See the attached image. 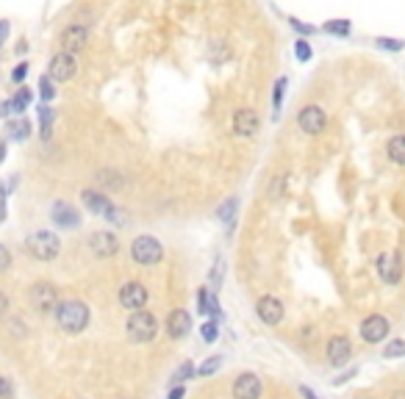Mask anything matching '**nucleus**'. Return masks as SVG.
<instances>
[{
    "mask_svg": "<svg viewBox=\"0 0 405 399\" xmlns=\"http://www.w3.org/2000/svg\"><path fill=\"white\" fill-rule=\"evenodd\" d=\"M53 319L59 324V330H64L67 335H78L89 327V319H92V311L89 305L81 303V300H62Z\"/></svg>",
    "mask_w": 405,
    "mask_h": 399,
    "instance_id": "nucleus-1",
    "label": "nucleus"
},
{
    "mask_svg": "<svg viewBox=\"0 0 405 399\" xmlns=\"http://www.w3.org/2000/svg\"><path fill=\"white\" fill-rule=\"evenodd\" d=\"M59 303H62L59 289H56L53 283H48V280H39V283H34V286L28 289V305H31V311H36L39 317L56 314Z\"/></svg>",
    "mask_w": 405,
    "mask_h": 399,
    "instance_id": "nucleus-2",
    "label": "nucleus"
},
{
    "mask_svg": "<svg viewBox=\"0 0 405 399\" xmlns=\"http://www.w3.org/2000/svg\"><path fill=\"white\" fill-rule=\"evenodd\" d=\"M125 333L134 344H150L159 335V319L150 311H134L125 321Z\"/></svg>",
    "mask_w": 405,
    "mask_h": 399,
    "instance_id": "nucleus-3",
    "label": "nucleus"
},
{
    "mask_svg": "<svg viewBox=\"0 0 405 399\" xmlns=\"http://www.w3.org/2000/svg\"><path fill=\"white\" fill-rule=\"evenodd\" d=\"M25 252L34 261H53L62 252V239L53 231H34L25 239Z\"/></svg>",
    "mask_w": 405,
    "mask_h": 399,
    "instance_id": "nucleus-4",
    "label": "nucleus"
},
{
    "mask_svg": "<svg viewBox=\"0 0 405 399\" xmlns=\"http://www.w3.org/2000/svg\"><path fill=\"white\" fill-rule=\"evenodd\" d=\"M131 258L139 263V266H156L162 263L164 258V244L156 236H136L131 244Z\"/></svg>",
    "mask_w": 405,
    "mask_h": 399,
    "instance_id": "nucleus-5",
    "label": "nucleus"
},
{
    "mask_svg": "<svg viewBox=\"0 0 405 399\" xmlns=\"http://www.w3.org/2000/svg\"><path fill=\"white\" fill-rule=\"evenodd\" d=\"M297 128H300L306 136H320V133H325V128H327V111H325L322 106H317V103L303 106L300 114H297Z\"/></svg>",
    "mask_w": 405,
    "mask_h": 399,
    "instance_id": "nucleus-6",
    "label": "nucleus"
},
{
    "mask_svg": "<svg viewBox=\"0 0 405 399\" xmlns=\"http://www.w3.org/2000/svg\"><path fill=\"white\" fill-rule=\"evenodd\" d=\"M148 300H150V291H148L145 283L128 280V283L120 286V305H122L125 311H131V314H134V311H145Z\"/></svg>",
    "mask_w": 405,
    "mask_h": 399,
    "instance_id": "nucleus-7",
    "label": "nucleus"
},
{
    "mask_svg": "<svg viewBox=\"0 0 405 399\" xmlns=\"http://www.w3.org/2000/svg\"><path fill=\"white\" fill-rule=\"evenodd\" d=\"M89 25L86 22H70L64 31H62V36H59V48L64 50V53H73V56H78L83 48H86V42H89Z\"/></svg>",
    "mask_w": 405,
    "mask_h": 399,
    "instance_id": "nucleus-8",
    "label": "nucleus"
},
{
    "mask_svg": "<svg viewBox=\"0 0 405 399\" xmlns=\"http://www.w3.org/2000/svg\"><path fill=\"white\" fill-rule=\"evenodd\" d=\"M76 73H78V56L64 53V50H59V53L50 59V64H48V75L56 80V83L73 80L76 78Z\"/></svg>",
    "mask_w": 405,
    "mask_h": 399,
    "instance_id": "nucleus-9",
    "label": "nucleus"
},
{
    "mask_svg": "<svg viewBox=\"0 0 405 399\" xmlns=\"http://www.w3.org/2000/svg\"><path fill=\"white\" fill-rule=\"evenodd\" d=\"M358 333H361V338H364L367 344H381V341L389 338V333H392V321L386 319L383 314H369L367 319L361 321Z\"/></svg>",
    "mask_w": 405,
    "mask_h": 399,
    "instance_id": "nucleus-10",
    "label": "nucleus"
},
{
    "mask_svg": "<svg viewBox=\"0 0 405 399\" xmlns=\"http://www.w3.org/2000/svg\"><path fill=\"white\" fill-rule=\"evenodd\" d=\"M50 222L62 231H78L81 228V214L73 203H64V200H56L53 208H50Z\"/></svg>",
    "mask_w": 405,
    "mask_h": 399,
    "instance_id": "nucleus-11",
    "label": "nucleus"
},
{
    "mask_svg": "<svg viewBox=\"0 0 405 399\" xmlns=\"http://www.w3.org/2000/svg\"><path fill=\"white\" fill-rule=\"evenodd\" d=\"M231 128H234V136H239V139H253V136L258 133V128H261V117H258L255 108H236V111H234Z\"/></svg>",
    "mask_w": 405,
    "mask_h": 399,
    "instance_id": "nucleus-12",
    "label": "nucleus"
},
{
    "mask_svg": "<svg viewBox=\"0 0 405 399\" xmlns=\"http://www.w3.org/2000/svg\"><path fill=\"white\" fill-rule=\"evenodd\" d=\"M89 249H92V255L100 258V261L114 258V255L120 252V239H117V233H111V231H94V233L89 236Z\"/></svg>",
    "mask_w": 405,
    "mask_h": 399,
    "instance_id": "nucleus-13",
    "label": "nucleus"
},
{
    "mask_svg": "<svg viewBox=\"0 0 405 399\" xmlns=\"http://www.w3.org/2000/svg\"><path fill=\"white\" fill-rule=\"evenodd\" d=\"M255 314H258V319L264 321V324L278 327V324L283 321V317H286V308H283V303H280L278 297L264 294V297H258V303H255Z\"/></svg>",
    "mask_w": 405,
    "mask_h": 399,
    "instance_id": "nucleus-14",
    "label": "nucleus"
},
{
    "mask_svg": "<svg viewBox=\"0 0 405 399\" xmlns=\"http://www.w3.org/2000/svg\"><path fill=\"white\" fill-rule=\"evenodd\" d=\"M378 275L386 286H397L403 280V261L397 252H381L378 255Z\"/></svg>",
    "mask_w": 405,
    "mask_h": 399,
    "instance_id": "nucleus-15",
    "label": "nucleus"
},
{
    "mask_svg": "<svg viewBox=\"0 0 405 399\" xmlns=\"http://www.w3.org/2000/svg\"><path fill=\"white\" fill-rule=\"evenodd\" d=\"M31 100H34L31 89H28V86H20L8 100L0 103V117H3V119H8V117H25Z\"/></svg>",
    "mask_w": 405,
    "mask_h": 399,
    "instance_id": "nucleus-16",
    "label": "nucleus"
},
{
    "mask_svg": "<svg viewBox=\"0 0 405 399\" xmlns=\"http://www.w3.org/2000/svg\"><path fill=\"white\" fill-rule=\"evenodd\" d=\"M231 394H234V399H261V394H264V383H261L258 375L242 372V375L234 380Z\"/></svg>",
    "mask_w": 405,
    "mask_h": 399,
    "instance_id": "nucleus-17",
    "label": "nucleus"
},
{
    "mask_svg": "<svg viewBox=\"0 0 405 399\" xmlns=\"http://www.w3.org/2000/svg\"><path fill=\"white\" fill-rule=\"evenodd\" d=\"M81 203L83 208L89 211V214H94V217H108V211L114 208V203L108 200V194L106 191H100V189H83L81 191Z\"/></svg>",
    "mask_w": 405,
    "mask_h": 399,
    "instance_id": "nucleus-18",
    "label": "nucleus"
},
{
    "mask_svg": "<svg viewBox=\"0 0 405 399\" xmlns=\"http://www.w3.org/2000/svg\"><path fill=\"white\" fill-rule=\"evenodd\" d=\"M350 358H353V344H350V338H347V335H333V338L327 341V363H330L333 369H341Z\"/></svg>",
    "mask_w": 405,
    "mask_h": 399,
    "instance_id": "nucleus-19",
    "label": "nucleus"
},
{
    "mask_svg": "<svg viewBox=\"0 0 405 399\" xmlns=\"http://www.w3.org/2000/svg\"><path fill=\"white\" fill-rule=\"evenodd\" d=\"M166 333H169V338H172V341L186 338V335L192 333V317H189V311L175 308V311L166 317Z\"/></svg>",
    "mask_w": 405,
    "mask_h": 399,
    "instance_id": "nucleus-20",
    "label": "nucleus"
},
{
    "mask_svg": "<svg viewBox=\"0 0 405 399\" xmlns=\"http://www.w3.org/2000/svg\"><path fill=\"white\" fill-rule=\"evenodd\" d=\"M94 180H97V189L100 191H120V189H125V175L122 172H117V169H100L97 175H94Z\"/></svg>",
    "mask_w": 405,
    "mask_h": 399,
    "instance_id": "nucleus-21",
    "label": "nucleus"
},
{
    "mask_svg": "<svg viewBox=\"0 0 405 399\" xmlns=\"http://www.w3.org/2000/svg\"><path fill=\"white\" fill-rule=\"evenodd\" d=\"M6 133H8V142H25L31 136V122L25 117H11L6 122Z\"/></svg>",
    "mask_w": 405,
    "mask_h": 399,
    "instance_id": "nucleus-22",
    "label": "nucleus"
},
{
    "mask_svg": "<svg viewBox=\"0 0 405 399\" xmlns=\"http://www.w3.org/2000/svg\"><path fill=\"white\" fill-rule=\"evenodd\" d=\"M53 122H56V108L50 103H39V136L45 142L53 136Z\"/></svg>",
    "mask_w": 405,
    "mask_h": 399,
    "instance_id": "nucleus-23",
    "label": "nucleus"
},
{
    "mask_svg": "<svg viewBox=\"0 0 405 399\" xmlns=\"http://www.w3.org/2000/svg\"><path fill=\"white\" fill-rule=\"evenodd\" d=\"M236 211H239V197H228L225 203H220L217 219H220L228 231H234V225H236Z\"/></svg>",
    "mask_w": 405,
    "mask_h": 399,
    "instance_id": "nucleus-24",
    "label": "nucleus"
},
{
    "mask_svg": "<svg viewBox=\"0 0 405 399\" xmlns=\"http://www.w3.org/2000/svg\"><path fill=\"white\" fill-rule=\"evenodd\" d=\"M386 156H389L392 164L405 166V133H397V136H392L386 142Z\"/></svg>",
    "mask_w": 405,
    "mask_h": 399,
    "instance_id": "nucleus-25",
    "label": "nucleus"
},
{
    "mask_svg": "<svg viewBox=\"0 0 405 399\" xmlns=\"http://www.w3.org/2000/svg\"><path fill=\"white\" fill-rule=\"evenodd\" d=\"M322 31L325 34H330V36H339V39H347L350 34H353V22L350 20H327L322 25Z\"/></svg>",
    "mask_w": 405,
    "mask_h": 399,
    "instance_id": "nucleus-26",
    "label": "nucleus"
},
{
    "mask_svg": "<svg viewBox=\"0 0 405 399\" xmlns=\"http://www.w3.org/2000/svg\"><path fill=\"white\" fill-rule=\"evenodd\" d=\"M286 89H289V78L286 75H280V78L275 80V86H272V114L278 117L280 114V108H283V97H286Z\"/></svg>",
    "mask_w": 405,
    "mask_h": 399,
    "instance_id": "nucleus-27",
    "label": "nucleus"
},
{
    "mask_svg": "<svg viewBox=\"0 0 405 399\" xmlns=\"http://www.w3.org/2000/svg\"><path fill=\"white\" fill-rule=\"evenodd\" d=\"M39 103H50V100H56V94H59V89H56V80L50 78L48 73L39 78Z\"/></svg>",
    "mask_w": 405,
    "mask_h": 399,
    "instance_id": "nucleus-28",
    "label": "nucleus"
},
{
    "mask_svg": "<svg viewBox=\"0 0 405 399\" xmlns=\"http://www.w3.org/2000/svg\"><path fill=\"white\" fill-rule=\"evenodd\" d=\"M192 377H197V369H194L189 361H183V363L172 372V386H183V383L192 380Z\"/></svg>",
    "mask_w": 405,
    "mask_h": 399,
    "instance_id": "nucleus-29",
    "label": "nucleus"
},
{
    "mask_svg": "<svg viewBox=\"0 0 405 399\" xmlns=\"http://www.w3.org/2000/svg\"><path fill=\"white\" fill-rule=\"evenodd\" d=\"M294 59H297L300 64H308V61L314 59V48H311V42H308V39H303V36H300V39L294 42Z\"/></svg>",
    "mask_w": 405,
    "mask_h": 399,
    "instance_id": "nucleus-30",
    "label": "nucleus"
},
{
    "mask_svg": "<svg viewBox=\"0 0 405 399\" xmlns=\"http://www.w3.org/2000/svg\"><path fill=\"white\" fill-rule=\"evenodd\" d=\"M211 297H214V291L208 286L197 289V314L200 317H211Z\"/></svg>",
    "mask_w": 405,
    "mask_h": 399,
    "instance_id": "nucleus-31",
    "label": "nucleus"
},
{
    "mask_svg": "<svg viewBox=\"0 0 405 399\" xmlns=\"http://www.w3.org/2000/svg\"><path fill=\"white\" fill-rule=\"evenodd\" d=\"M222 369V355H211V358H206L200 366H197V377H211L214 372H220Z\"/></svg>",
    "mask_w": 405,
    "mask_h": 399,
    "instance_id": "nucleus-32",
    "label": "nucleus"
},
{
    "mask_svg": "<svg viewBox=\"0 0 405 399\" xmlns=\"http://www.w3.org/2000/svg\"><path fill=\"white\" fill-rule=\"evenodd\" d=\"M106 222H108V225H114V228H125V225L131 222V214H128L125 208H120V205H114V208L108 211V217H106Z\"/></svg>",
    "mask_w": 405,
    "mask_h": 399,
    "instance_id": "nucleus-33",
    "label": "nucleus"
},
{
    "mask_svg": "<svg viewBox=\"0 0 405 399\" xmlns=\"http://www.w3.org/2000/svg\"><path fill=\"white\" fill-rule=\"evenodd\" d=\"M375 48L389 50V53H400L405 48V42L403 39H395V36H375Z\"/></svg>",
    "mask_w": 405,
    "mask_h": 399,
    "instance_id": "nucleus-34",
    "label": "nucleus"
},
{
    "mask_svg": "<svg viewBox=\"0 0 405 399\" xmlns=\"http://www.w3.org/2000/svg\"><path fill=\"white\" fill-rule=\"evenodd\" d=\"M289 189V175H275L272 186H269V200H280Z\"/></svg>",
    "mask_w": 405,
    "mask_h": 399,
    "instance_id": "nucleus-35",
    "label": "nucleus"
},
{
    "mask_svg": "<svg viewBox=\"0 0 405 399\" xmlns=\"http://www.w3.org/2000/svg\"><path fill=\"white\" fill-rule=\"evenodd\" d=\"M200 338L206 341V344H214L217 338H220V321H206L203 327H200Z\"/></svg>",
    "mask_w": 405,
    "mask_h": 399,
    "instance_id": "nucleus-36",
    "label": "nucleus"
},
{
    "mask_svg": "<svg viewBox=\"0 0 405 399\" xmlns=\"http://www.w3.org/2000/svg\"><path fill=\"white\" fill-rule=\"evenodd\" d=\"M28 73H31V64L22 59L14 70H11V83H17V86H25V78H28Z\"/></svg>",
    "mask_w": 405,
    "mask_h": 399,
    "instance_id": "nucleus-37",
    "label": "nucleus"
},
{
    "mask_svg": "<svg viewBox=\"0 0 405 399\" xmlns=\"http://www.w3.org/2000/svg\"><path fill=\"white\" fill-rule=\"evenodd\" d=\"M289 25L303 36V39H308L311 34H317L320 28H314V25H308V22H303V20H297V17H289Z\"/></svg>",
    "mask_w": 405,
    "mask_h": 399,
    "instance_id": "nucleus-38",
    "label": "nucleus"
},
{
    "mask_svg": "<svg viewBox=\"0 0 405 399\" xmlns=\"http://www.w3.org/2000/svg\"><path fill=\"white\" fill-rule=\"evenodd\" d=\"M383 355H386V358H403L405 355V341L403 338H392V341L386 344Z\"/></svg>",
    "mask_w": 405,
    "mask_h": 399,
    "instance_id": "nucleus-39",
    "label": "nucleus"
},
{
    "mask_svg": "<svg viewBox=\"0 0 405 399\" xmlns=\"http://www.w3.org/2000/svg\"><path fill=\"white\" fill-rule=\"evenodd\" d=\"M222 275H225V266H222V258H217L214 269H211V291H217L222 286Z\"/></svg>",
    "mask_w": 405,
    "mask_h": 399,
    "instance_id": "nucleus-40",
    "label": "nucleus"
},
{
    "mask_svg": "<svg viewBox=\"0 0 405 399\" xmlns=\"http://www.w3.org/2000/svg\"><path fill=\"white\" fill-rule=\"evenodd\" d=\"M14 397V386L8 377H0V399H11Z\"/></svg>",
    "mask_w": 405,
    "mask_h": 399,
    "instance_id": "nucleus-41",
    "label": "nucleus"
},
{
    "mask_svg": "<svg viewBox=\"0 0 405 399\" xmlns=\"http://www.w3.org/2000/svg\"><path fill=\"white\" fill-rule=\"evenodd\" d=\"M8 266H11V252H8V249L0 244V272H6Z\"/></svg>",
    "mask_w": 405,
    "mask_h": 399,
    "instance_id": "nucleus-42",
    "label": "nucleus"
},
{
    "mask_svg": "<svg viewBox=\"0 0 405 399\" xmlns=\"http://www.w3.org/2000/svg\"><path fill=\"white\" fill-rule=\"evenodd\" d=\"M6 197H8V189L6 183H0V222L6 219Z\"/></svg>",
    "mask_w": 405,
    "mask_h": 399,
    "instance_id": "nucleus-43",
    "label": "nucleus"
},
{
    "mask_svg": "<svg viewBox=\"0 0 405 399\" xmlns=\"http://www.w3.org/2000/svg\"><path fill=\"white\" fill-rule=\"evenodd\" d=\"M8 34H11V22H8V20H0V48L6 45Z\"/></svg>",
    "mask_w": 405,
    "mask_h": 399,
    "instance_id": "nucleus-44",
    "label": "nucleus"
},
{
    "mask_svg": "<svg viewBox=\"0 0 405 399\" xmlns=\"http://www.w3.org/2000/svg\"><path fill=\"white\" fill-rule=\"evenodd\" d=\"M183 394H186V389H183V386H172V391L166 394V399H183Z\"/></svg>",
    "mask_w": 405,
    "mask_h": 399,
    "instance_id": "nucleus-45",
    "label": "nucleus"
},
{
    "mask_svg": "<svg viewBox=\"0 0 405 399\" xmlns=\"http://www.w3.org/2000/svg\"><path fill=\"white\" fill-rule=\"evenodd\" d=\"M6 314H8V297H6L3 291H0V319H3Z\"/></svg>",
    "mask_w": 405,
    "mask_h": 399,
    "instance_id": "nucleus-46",
    "label": "nucleus"
},
{
    "mask_svg": "<svg viewBox=\"0 0 405 399\" xmlns=\"http://www.w3.org/2000/svg\"><path fill=\"white\" fill-rule=\"evenodd\" d=\"M300 394H303L306 399H320L317 394H314V391H311V389H308V386H300Z\"/></svg>",
    "mask_w": 405,
    "mask_h": 399,
    "instance_id": "nucleus-47",
    "label": "nucleus"
},
{
    "mask_svg": "<svg viewBox=\"0 0 405 399\" xmlns=\"http://www.w3.org/2000/svg\"><path fill=\"white\" fill-rule=\"evenodd\" d=\"M14 53H17V56H25V53H28V45H25V42H20V45L14 48Z\"/></svg>",
    "mask_w": 405,
    "mask_h": 399,
    "instance_id": "nucleus-48",
    "label": "nucleus"
},
{
    "mask_svg": "<svg viewBox=\"0 0 405 399\" xmlns=\"http://www.w3.org/2000/svg\"><path fill=\"white\" fill-rule=\"evenodd\" d=\"M6 161V142H0V164Z\"/></svg>",
    "mask_w": 405,
    "mask_h": 399,
    "instance_id": "nucleus-49",
    "label": "nucleus"
},
{
    "mask_svg": "<svg viewBox=\"0 0 405 399\" xmlns=\"http://www.w3.org/2000/svg\"><path fill=\"white\" fill-rule=\"evenodd\" d=\"M395 399H405V394L400 391V394H395Z\"/></svg>",
    "mask_w": 405,
    "mask_h": 399,
    "instance_id": "nucleus-50",
    "label": "nucleus"
},
{
    "mask_svg": "<svg viewBox=\"0 0 405 399\" xmlns=\"http://www.w3.org/2000/svg\"><path fill=\"white\" fill-rule=\"evenodd\" d=\"M358 399H372V397H358Z\"/></svg>",
    "mask_w": 405,
    "mask_h": 399,
    "instance_id": "nucleus-51",
    "label": "nucleus"
}]
</instances>
